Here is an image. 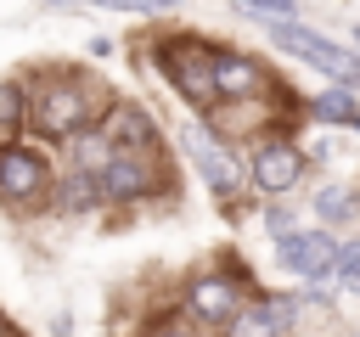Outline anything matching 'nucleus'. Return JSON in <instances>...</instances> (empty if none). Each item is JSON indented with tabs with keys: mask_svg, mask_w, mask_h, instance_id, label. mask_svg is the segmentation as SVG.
Returning a JSON list of instances; mask_svg holds the SVG:
<instances>
[{
	"mask_svg": "<svg viewBox=\"0 0 360 337\" xmlns=\"http://www.w3.org/2000/svg\"><path fill=\"white\" fill-rule=\"evenodd\" d=\"M298 174H304V157H298V146H287V140H264L259 152H253V185L259 191H292L298 185Z\"/></svg>",
	"mask_w": 360,
	"mask_h": 337,
	"instance_id": "nucleus-5",
	"label": "nucleus"
},
{
	"mask_svg": "<svg viewBox=\"0 0 360 337\" xmlns=\"http://www.w3.org/2000/svg\"><path fill=\"white\" fill-rule=\"evenodd\" d=\"M231 337H276V331H270V315H264V303H253V309H236V315H231Z\"/></svg>",
	"mask_w": 360,
	"mask_h": 337,
	"instance_id": "nucleus-16",
	"label": "nucleus"
},
{
	"mask_svg": "<svg viewBox=\"0 0 360 337\" xmlns=\"http://www.w3.org/2000/svg\"><path fill=\"white\" fill-rule=\"evenodd\" d=\"M332 258H338L332 230H292V236H281V242H276V264H281V270H292V275H304V281L332 275Z\"/></svg>",
	"mask_w": 360,
	"mask_h": 337,
	"instance_id": "nucleus-2",
	"label": "nucleus"
},
{
	"mask_svg": "<svg viewBox=\"0 0 360 337\" xmlns=\"http://www.w3.org/2000/svg\"><path fill=\"white\" fill-rule=\"evenodd\" d=\"M180 140H186V152H191V163L202 168V180L219 191V197H231L236 191V168H231V157L202 135V129H180Z\"/></svg>",
	"mask_w": 360,
	"mask_h": 337,
	"instance_id": "nucleus-6",
	"label": "nucleus"
},
{
	"mask_svg": "<svg viewBox=\"0 0 360 337\" xmlns=\"http://www.w3.org/2000/svg\"><path fill=\"white\" fill-rule=\"evenodd\" d=\"M34 118H39L45 135H73V129L90 118V95H84L79 84H51V90L39 95V107H34Z\"/></svg>",
	"mask_w": 360,
	"mask_h": 337,
	"instance_id": "nucleus-4",
	"label": "nucleus"
},
{
	"mask_svg": "<svg viewBox=\"0 0 360 337\" xmlns=\"http://www.w3.org/2000/svg\"><path fill=\"white\" fill-rule=\"evenodd\" d=\"M315 213H321L326 225H349V219L360 213V202H354V191H343V185H326V191L315 197Z\"/></svg>",
	"mask_w": 360,
	"mask_h": 337,
	"instance_id": "nucleus-14",
	"label": "nucleus"
},
{
	"mask_svg": "<svg viewBox=\"0 0 360 337\" xmlns=\"http://www.w3.org/2000/svg\"><path fill=\"white\" fill-rule=\"evenodd\" d=\"M270 230H276V236H292V213H287V208H270Z\"/></svg>",
	"mask_w": 360,
	"mask_h": 337,
	"instance_id": "nucleus-20",
	"label": "nucleus"
},
{
	"mask_svg": "<svg viewBox=\"0 0 360 337\" xmlns=\"http://www.w3.org/2000/svg\"><path fill=\"white\" fill-rule=\"evenodd\" d=\"M354 45H360V28H354Z\"/></svg>",
	"mask_w": 360,
	"mask_h": 337,
	"instance_id": "nucleus-22",
	"label": "nucleus"
},
{
	"mask_svg": "<svg viewBox=\"0 0 360 337\" xmlns=\"http://www.w3.org/2000/svg\"><path fill=\"white\" fill-rule=\"evenodd\" d=\"M191 309H197L202 320H231V315H236V281H225V275L191 281Z\"/></svg>",
	"mask_w": 360,
	"mask_h": 337,
	"instance_id": "nucleus-9",
	"label": "nucleus"
},
{
	"mask_svg": "<svg viewBox=\"0 0 360 337\" xmlns=\"http://www.w3.org/2000/svg\"><path fill=\"white\" fill-rule=\"evenodd\" d=\"M152 118L141 112V107H112L107 112V129H101V140H107V152H135V146H152Z\"/></svg>",
	"mask_w": 360,
	"mask_h": 337,
	"instance_id": "nucleus-7",
	"label": "nucleus"
},
{
	"mask_svg": "<svg viewBox=\"0 0 360 337\" xmlns=\"http://www.w3.org/2000/svg\"><path fill=\"white\" fill-rule=\"evenodd\" d=\"M236 11H259V17L270 22V17H292L298 0H236Z\"/></svg>",
	"mask_w": 360,
	"mask_h": 337,
	"instance_id": "nucleus-17",
	"label": "nucleus"
},
{
	"mask_svg": "<svg viewBox=\"0 0 360 337\" xmlns=\"http://www.w3.org/2000/svg\"><path fill=\"white\" fill-rule=\"evenodd\" d=\"M96 180H101V197H112V202H129V197H141V191L152 185V180H146V168H141L129 152H112V157L101 163V174H96Z\"/></svg>",
	"mask_w": 360,
	"mask_h": 337,
	"instance_id": "nucleus-8",
	"label": "nucleus"
},
{
	"mask_svg": "<svg viewBox=\"0 0 360 337\" xmlns=\"http://www.w3.org/2000/svg\"><path fill=\"white\" fill-rule=\"evenodd\" d=\"M45 185H51V174H45V157L39 152H28V146H6L0 152V197L34 202Z\"/></svg>",
	"mask_w": 360,
	"mask_h": 337,
	"instance_id": "nucleus-3",
	"label": "nucleus"
},
{
	"mask_svg": "<svg viewBox=\"0 0 360 337\" xmlns=\"http://www.w3.org/2000/svg\"><path fill=\"white\" fill-rule=\"evenodd\" d=\"M169 79L180 84L186 101H214V73H208L202 56H191V51H180V56L169 62Z\"/></svg>",
	"mask_w": 360,
	"mask_h": 337,
	"instance_id": "nucleus-11",
	"label": "nucleus"
},
{
	"mask_svg": "<svg viewBox=\"0 0 360 337\" xmlns=\"http://www.w3.org/2000/svg\"><path fill=\"white\" fill-rule=\"evenodd\" d=\"M158 337H186V331H158Z\"/></svg>",
	"mask_w": 360,
	"mask_h": 337,
	"instance_id": "nucleus-21",
	"label": "nucleus"
},
{
	"mask_svg": "<svg viewBox=\"0 0 360 337\" xmlns=\"http://www.w3.org/2000/svg\"><path fill=\"white\" fill-rule=\"evenodd\" d=\"M22 118V90L17 84H0V129H11Z\"/></svg>",
	"mask_w": 360,
	"mask_h": 337,
	"instance_id": "nucleus-19",
	"label": "nucleus"
},
{
	"mask_svg": "<svg viewBox=\"0 0 360 337\" xmlns=\"http://www.w3.org/2000/svg\"><path fill=\"white\" fill-rule=\"evenodd\" d=\"M96 202H101V180L84 174V168H73V174L56 185V208H62V213H84V208H96Z\"/></svg>",
	"mask_w": 360,
	"mask_h": 337,
	"instance_id": "nucleus-12",
	"label": "nucleus"
},
{
	"mask_svg": "<svg viewBox=\"0 0 360 337\" xmlns=\"http://www.w3.org/2000/svg\"><path fill=\"white\" fill-rule=\"evenodd\" d=\"M309 107H315V118H321V124H360V107H354V95H349V90H326V95H315Z\"/></svg>",
	"mask_w": 360,
	"mask_h": 337,
	"instance_id": "nucleus-13",
	"label": "nucleus"
},
{
	"mask_svg": "<svg viewBox=\"0 0 360 337\" xmlns=\"http://www.w3.org/2000/svg\"><path fill=\"white\" fill-rule=\"evenodd\" d=\"M270 39L281 51H292L298 62L321 67L326 79H338V90H360V56H349L343 45H332V39H321V34L298 28V22H270Z\"/></svg>",
	"mask_w": 360,
	"mask_h": 337,
	"instance_id": "nucleus-1",
	"label": "nucleus"
},
{
	"mask_svg": "<svg viewBox=\"0 0 360 337\" xmlns=\"http://www.w3.org/2000/svg\"><path fill=\"white\" fill-rule=\"evenodd\" d=\"M332 275H338V286H349V292H360V242H338V258H332Z\"/></svg>",
	"mask_w": 360,
	"mask_h": 337,
	"instance_id": "nucleus-15",
	"label": "nucleus"
},
{
	"mask_svg": "<svg viewBox=\"0 0 360 337\" xmlns=\"http://www.w3.org/2000/svg\"><path fill=\"white\" fill-rule=\"evenodd\" d=\"M208 73H214V95H248V90H259V67L248 56H214Z\"/></svg>",
	"mask_w": 360,
	"mask_h": 337,
	"instance_id": "nucleus-10",
	"label": "nucleus"
},
{
	"mask_svg": "<svg viewBox=\"0 0 360 337\" xmlns=\"http://www.w3.org/2000/svg\"><path fill=\"white\" fill-rule=\"evenodd\" d=\"M264 315H270V331L281 337V331L292 326V315H298V303H292V298H270V303H264Z\"/></svg>",
	"mask_w": 360,
	"mask_h": 337,
	"instance_id": "nucleus-18",
	"label": "nucleus"
},
{
	"mask_svg": "<svg viewBox=\"0 0 360 337\" xmlns=\"http://www.w3.org/2000/svg\"><path fill=\"white\" fill-rule=\"evenodd\" d=\"M354 337H360V331H354Z\"/></svg>",
	"mask_w": 360,
	"mask_h": 337,
	"instance_id": "nucleus-23",
	"label": "nucleus"
}]
</instances>
